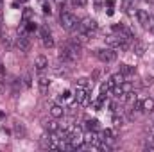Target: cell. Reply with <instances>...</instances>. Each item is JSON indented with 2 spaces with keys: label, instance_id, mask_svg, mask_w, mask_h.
<instances>
[{
  "label": "cell",
  "instance_id": "7c38bea8",
  "mask_svg": "<svg viewBox=\"0 0 154 152\" xmlns=\"http://www.w3.org/2000/svg\"><path fill=\"white\" fill-rule=\"evenodd\" d=\"M133 50H134V54L136 56H143V52H145V45L143 43H140V41H134V45H133Z\"/></svg>",
  "mask_w": 154,
  "mask_h": 152
},
{
  "label": "cell",
  "instance_id": "2e32d148",
  "mask_svg": "<svg viewBox=\"0 0 154 152\" xmlns=\"http://www.w3.org/2000/svg\"><path fill=\"white\" fill-rule=\"evenodd\" d=\"M38 84H39V88H41V90L45 91V90L48 88V79H47L45 75H41V77L38 79Z\"/></svg>",
  "mask_w": 154,
  "mask_h": 152
},
{
  "label": "cell",
  "instance_id": "ba28073f",
  "mask_svg": "<svg viewBox=\"0 0 154 152\" xmlns=\"http://www.w3.org/2000/svg\"><path fill=\"white\" fill-rule=\"evenodd\" d=\"M136 18H138V22H140L143 27L151 25V14H149V11H145V9H138V11H136Z\"/></svg>",
  "mask_w": 154,
  "mask_h": 152
},
{
  "label": "cell",
  "instance_id": "4316f807",
  "mask_svg": "<svg viewBox=\"0 0 154 152\" xmlns=\"http://www.w3.org/2000/svg\"><path fill=\"white\" fill-rule=\"evenodd\" d=\"M20 2H27V0H20Z\"/></svg>",
  "mask_w": 154,
  "mask_h": 152
},
{
  "label": "cell",
  "instance_id": "30bf717a",
  "mask_svg": "<svg viewBox=\"0 0 154 152\" xmlns=\"http://www.w3.org/2000/svg\"><path fill=\"white\" fill-rule=\"evenodd\" d=\"M142 111L143 113H152L154 111V99L147 97V99L142 100Z\"/></svg>",
  "mask_w": 154,
  "mask_h": 152
},
{
  "label": "cell",
  "instance_id": "44dd1931",
  "mask_svg": "<svg viewBox=\"0 0 154 152\" xmlns=\"http://www.w3.org/2000/svg\"><path fill=\"white\" fill-rule=\"evenodd\" d=\"M77 86H81V88H88V86H90V81H88L86 77H82V79L77 81Z\"/></svg>",
  "mask_w": 154,
  "mask_h": 152
},
{
  "label": "cell",
  "instance_id": "f1b7e54d",
  "mask_svg": "<svg viewBox=\"0 0 154 152\" xmlns=\"http://www.w3.org/2000/svg\"><path fill=\"white\" fill-rule=\"evenodd\" d=\"M0 29H2V22H0Z\"/></svg>",
  "mask_w": 154,
  "mask_h": 152
},
{
  "label": "cell",
  "instance_id": "e0dca14e",
  "mask_svg": "<svg viewBox=\"0 0 154 152\" xmlns=\"http://www.w3.org/2000/svg\"><path fill=\"white\" fill-rule=\"evenodd\" d=\"M113 123H115V127H122V125H124V118L118 116V113H115V116H113Z\"/></svg>",
  "mask_w": 154,
  "mask_h": 152
},
{
  "label": "cell",
  "instance_id": "cb8c5ba5",
  "mask_svg": "<svg viewBox=\"0 0 154 152\" xmlns=\"http://www.w3.org/2000/svg\"><path fill=\"white\" fill-rule=\"evenodd\" d=\"M70 97H72V93H70V91H65V93L61 95V99H65V100H68Z\"/></svg>",
  "mask_w": 154,
  "mask_h": 152
},
{
  "label": "cell",
  "instance_id": "3957f363",
  "mask_svg": "<svg viewBox=\"0 0 154 152\" xmlns=\"http://www.w3.org/2000/svg\"><path fill=\"white\" fill-rule=\"evenodd\" d=\"M95 56H97V59H99V61H102V63H113V61H116L115 48H109V47L95 50Z\"/></svg>",
  "mask_w": 154,
  "mask_h": 152
},
{
  "label": "cell",
  "instance_id": "f546056e",
  "mask_svg": "<svg viewBox=\"0 0 154 152\" xmlns=\"http://www.w3.org/2000/svg\"><path fill=\"white\" fill-rule=\"evenodd\" d=\"M0 66H2V63H0Z\"/></svg>",
  "mask_w": 154,
  "mask_h": 152
},
{
  "label": "cell",
  "instance_id": "6da1fadb",
  "mask_svg": "<svg viewBox=\"0 0 154 152\" xmlns=\"http://www.w3.org/2000/svg\"><path fill=\"white\" fill-rule=\"evenodd\" d=\"M81 48H82V43H79L75 38L66 41L61 50H59V59H63V63H68V65H74L77 59H79V54H81Z\"/></svg>",
  "mask_w": 154,
  "mask_h": 152
},
{
  "label": "cell",
  "instance_id": "ac0fdd59",
  "mask_svg": "<svg viewBox=\"0 0 154 152\" xmlns=\"http://www.w3.org/2000/svg\"><path fill=\"white\" fill-rule=\"evenodd\" d=\"M23 23H27L25 25V32H34L36 31V23L34 22H23Z\"/></svg>",
  "mask_w": 154,
  "mask_h": 152
},
{
  "label": "cell",
  "instance_id": "8fae6325",
  "mask_svg": "<svg viewBox=\"0 0 154 152\" xmlns=\"http://www.w3.org/2000/svg\"><path fill=\"white\" fill-rule=\"evenodd\" d=\"M50 114H52L54 118H61V116L65 114V108L59 106V104H52V108H50Z\"/></svg>",
  "mask_w": 154,
  "mask_h": 152
},
{
  "label": "cell",
  "instance_id": "4fadbf2b",
  "mask_svg": "<svg viewBox=\"0 0 154 152\" xmlns=\"http://www.w3.org/2000/svg\"><path fill=\"white\" fill-rule=\"evenodd\" d=\"M136 70L133 68V66H129V65H120V74L124 77H127V75H133Z\"/></svg>",
  "mask_w": 154,
  "mask_h": 152
},
{
  "label": "cell",
  "instance_id": "ffe728a7",
  "mask_svg": "<svg viewBox=\"0 0 154 152\" xmlns=\"http://www.w3.org/2000/svg\"><path fill=\"white\" fill-rule=\"evenodd\" d=\"M43 13L45 14H52V7H50V4L47 0H43Z\"/></svg>",
  "mask_w": 154,
  "mask_h": 152
},
{
  "label": "cell",
  "instance_id": "9a60e30c",
  "mask_svg": "<svg viewBox=\"0 0 154 152\" xmlns=\"http://www.w3.org/2000/svg\"><path fill=\"white\" fill-rule=\"evenodd\" d=\"M86 129L88 131H99V120H88L86 122Z\"/></svg>",
  "mask_w": 154,
  "mask_h": 152
},
{
  "label": "cell",
  "instance_id": "5b68a950",
  "mask_svg": "<svg viewBox=\"0 0 154 152\" xmlns=\"http://www.w3.org/2000/svg\"><path fill=\"white\" fill-rule=\"evenodd\" d=\"M74 99L79 106H88L90 104V95H88V88H81L75 86V93H74Z\"/></svg>",
  "mask_w": 154,
  "mask_h": 152
},
{
  "label": "cell",
  "instance_id": "4dcf8cb0",
  "mask_svg": "<svg viewBox=\"0 0 154 152\" xmlns=\"http://www.w3.org/2000/svg\"><path fill=\"white\" fill-rule=\"evenodd\" d=\"M152 141H154V138H152Z\"/></svg>",
  "mask_w": 154,
  "mask_h": 152
},
{
  "label": "cell",
  "instance_id": "d4e9b609",
  "mask_svg": "<svg viewBox=\"0 0 154 152\" xmlns=\"http://www.w3.org/2000/svg\"><path fill=\"white\" fill-rule=\"evenodd\" d=\"M106 4H108V7H113L115 5V0H106Z\"/></svg>",
  "mask_w": 154,
  "mask_h": 152
},
{
  "label": "cell",
  "instance_id": "d6986e66",
  "mask_svg": "<svg viewBox=\"0 0 154 152\" xmlns=\"http://www.w3.org/2000/svg\"><path fill=\"white\" fill-rule=\"evenodd\" d=\"M47 129H48V132H56V131L59 129V125H57L56 122H48V123H47Z\"/></svg>",
  "mask_w": 154,
  "mask_h": 152
},
{
  "label": "cell",
  "instance_id": "5bb4252c",
  "mask_svg": "<svg viewBox=\"0 0 154 152\" xmlns=\"http://www.w3.org/2000/svg\"><path fill=\"white\" fill-rule=\"evenodd\" d=\"M34 18V11L32 9H23V13H22V20L23 22H31Z\"/></svg>",
  "mask_w": 154,
  "mask_h": 152
},
{
  "label": "cell",
  "instance_id": "7a4b0ae2",
  "mask_svg": "<svg viewBox=\"0 0 154 152\" xmlns=\"http://www.w3.org/2000/svg\"><path fill=\"white\" fill-rule=\"evenodd\" d=\"M59 23H61V27H63L65 31H75L77 27H79L77 16L74 13H70V11H61V14H59Z\"/></svg>",
  "mask_w": 154,
  "mask_h": 152
},
{
  "label": "cell",
  "instance_id": "7402d4cb",
  "mask_svg": "<svg viewBox=\"0 0 154 152\" xmlns=\"http://www.w3.org/2000/svg\"><path fill=\"white\" fill-rule=\"evenodd\" d=\"M2 45H4L5 48H11V41H9L7 36H4V38H2Z\"/></svg>",
  "mask_w": 154,
  "mask_h": 152
},
{
  "label": "cell",
  "instance_id": "603a6c76",
  "mask_svg": "<svg viewBox=\"0 0 154 152\" xmlns=\"http://www.w3.org/2000/svg\"><path fill=\"white\" fill-rule=\"evenodd\" d=\"M88 4V0H74V5H79V7H84Z\"/></svg>",
  "mask_w": 154,
  "mask_h": 152
},
{
  "label": "cell",
  "instance_id": "8992f818",
  "mask_svg": "<svg viewBox=\"0 0 154 152\" xmlns=\"http://www.w3.org/2000/svg\"><path fill=\"white\" fill-rule=\"evenodd\" d=\"M38 31H39V38H41V41H43V45H45L47 48H52V47H54V38H52L50 31H48L45 25H41Z\"/></svg>",
  "mask_w": 154,
  "mask_h": 152
},
{
  "label": "cell",
  "instance_id": "484cf974",
  "mask_svg": "<svg viewBox=\"0 0 154 152\" xmlns=\"http://www.w3.org/2000/svg\"><path fill=\"white\" fill-rule=\"evenodd\" d=\"M145 2H149V4H154V0H145Z\"/></svg>",
  "mask_w": 154,
  "mask_h": 152
},
{
  "label": "cell",
  "instance_id": "83f0119b",
  "mask_svg": "<svg viewBox=\"0 0 154 152\" xmlns=\"http://www.w3.org/2000/svg\"><path fill=\"white\" fill-rule=\"evenodd\" d=\"M57 2H65V0H57Z\"/></svg>",
  "mask_w": 154,
  "mask_h": 152
},
{
  "label": "cell",
  "instance_id": "277c9868",
  "mask_svg": "<svg viewBox=\"0 0 154 152\" xmlns=\"http://www.w3.org/2000/svg\"><path fill=\"white\" fill-rule=\"evenodd\" d=\"M79 31H82L84 34H88L90 38L95 34V31H97V22L93 20V18H84L81 23H79V27H77Z\"/></svg>",
  "mask_w": 154,
  "mask_h": 152
},
{
  "label": "cell",
  "instance_id": "9c48e42d",
  "mask_svg": "<svg viewBox=\"0 0 154 152\" xmlns=\"http://www.w3.org/2000/svg\"><path fill=\"white\" fill-rule=\"evenodd\" d=\"M34 66H36V70H38L39 74H43V72L48 68V59H47L45 56H38V57L34 59Z\"/></svg>",
  "mask_w": 154,
  "mask_h": 152
},
{
  "label": "cell",
  "instance_id": "52a82bcc",
  "mask_svg": "<svg viewBox=\"0 0 154 152\" xmlns=\"http://www.w3.org/2000/svg\"><path fill=\"white\" fill-rule=\"evenodd\" d=\"M16 47L20 48V52H29L31 50V39L27 38L25 34H20L16 38Z\"/></svg>",
  "mask_w": 154,
  "mask_h": 152
}]
</instances>
